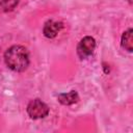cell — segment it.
Masks as SVG:
<instances>
[{
    "label": "cell",
    "mask_w": 133,
    "mask_h": 133,
    "mask_svg": "<svg viewBox=\"0 0 133 133\" xmlns=\"http://www.w3.org/2000/svg\"><path fill=\"white\" fill-rule=\"evenodd\" d=\"M4 61L10 70L15 72H23L29 64L28 50L21 45L11 46L4 53Z\"/></svg>",
    "instance_id": "6da1fadb"
},
{
    "label": "cell",
    "mask_w": 133,
    "mask_h": 133,
    "mask_svg": "<svg viewBox=\"0 0 133 133\" xmlns=\"http://www.w3.org/2000/svg\"><path fill=\"white\" fill-rule=\"evenodd\" d=\"M27 113L33 119L43 118V117H45V116L48 115V113H49V107L42 100L34 99V100L30 101L29 104L27 105Z\"/></svg>",
    "instance_id": "7a4b0ae2"
},
{
    "label": "cell",
    "mask_w": 133,
    "mask_h": 133,
    "mask_svg": "<svg viewBox=\"0 0 133 133\" xmlns=\"http://www.w3.org/2000/svg\"><path fill=\"white\" fill-rule=\"evenodd\" d=\"M96 48V41L91 36H84L77 46V54L81 59L90 56Z\"/></svg>",
    "instance_id": "3957f363"
},
{
    "label": "cell",
    "mask_w": 133,
    "mask_h": 133,
    "mask_svg": "<svg viewBox=\"0 0 133 133\" xmlns=\"http://www.w3.org/2000/svg\"><path fill=\"white\" fill-rule=\"evenodd\" d=\"M62 23L61 22H57L54 20H49L45 23L44 28H43V33L46 37L48 38H53L55 37L58 32L62 29Z\"/></svg>",
    "instance_id": "277c9868"
},
{
    "label": "cell",
    "mask_w": 133,
    "mask_h": 133,
    "mask_svg": "<svg viewBox=\"0 0 133 133\" xmlns=\"http://www.w3.org/2000/svg\"><path fill=\"white\" fill-rule=\"evenodd\" d=\"M57 99L62 105H72V104H75L78 102L79 96L76 90H71L69 92L59 94L57 96Z\"/></svg>",
    "instance_id": "5b68a950"
},
{
    "label": "cell",
    "mask_w": 133,
    "mask_h": 133,
    "mask_svg": "<svg viewBox=\"0 0 133 133\" xmlns=\"http://www.w3.org/2000/svg\"><path fill=\"white\" fill-rule=\"evenodd\" d=\"M121 44H122V47L128 52L133 51V30L132 28H129L123 33Z\"/></svg>",
    "instance_id": "8992f818"
},
{
    "label": "cell",
    "mask_w": 133,
    "mask_h": 133,
    "mask_svg": "<svg viewBox=\"0 0 133 133\" xmlns=\"http://www.w3.org/2000/svg\"><path fill=\"white\" fill-rule=\"evenodd\" d=\"M19 3V0H0V11H11Z\"/></svg>",
    "instance_id": "52a82bcc"
},
{
    "label": "cell",
    "mask_w": 133,
    "mask_h": 133,
    "mask_svg": "<svg viewBox=\"0 0 133 133\" xmlns=\"http://www.w3.org/2000/svg\"><path fill=\"white\" fill-rule=\"evenodd\" d=\"M127 1H128V2H129V3H130V4H131V3H132V0H127Z\"/></svg>",
    "instance_id": "ba28073f"
}]
</instances>
